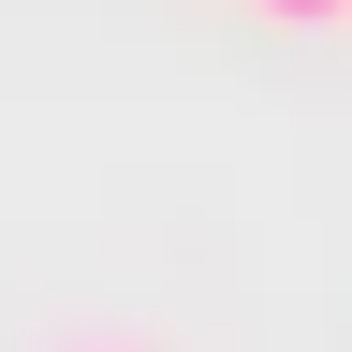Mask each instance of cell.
<instances>
[{
    "label": "cell",
    "mask_w": 352,
    "mask_h": 352,
    "mask_svg": "<svg viewBox=\"0 0 352 352\" xmlns=\"http://www.w3.org/2000/svg\"><path fill=\"white\" fill-rule=\"evenodd\" d=\"M264 30H352V0H250Z\"/></svg>",
    "instance_id": "1"
},
{
    "label": "cell",
    "mask_w": 352,
    "mask_h": 352,
    "mask_svg": "<svg viewBox=\"0 0 352 352\" xmlns=\"http://www.w3.org/2000/svg\"><path fill=\"white\" fill-rule=\"evenodd\" d=\"M103 352H118V338H103Z\"/></svg>",
    "instance_id": "2"
}]
</instances>
